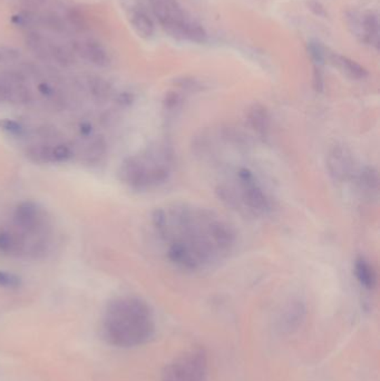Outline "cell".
Masks as SVG:
<instances>
[{"label": "cell", "mask_w": 380, "mask_h": 381, "mask_svg": "<svg viewBox=\"0 0 380 381\" xmlns=\"http://www.w3.org/2000/svg\"><path fill=\"white\" fill-rule=\"evenodd\" d=\"M22 285V279L17 274L0 270V287L6 289H17Z\"/></svg>", "instance_id": "603a6c76"}, {"label": "cell", "mask_w": 380, "mask_h": 381, "mask_svg": "<svg viewBox=\"0 0 380 381\" xmlns=\"http://www.w3.org/2000/svg\"><path fill=\"white\" fill-rule=\"evenodd\" d=\"M39 22L53 32H62L65 30V24L63 22L60 16L56 14H46L41 17Z\"/></svg>", "instance_id": "7402d4cb"}, {"label": "cell", "mask_w": 380, "mask_h": 381, "mask_svg": "<svg viewBox=\"0 0 380 381\" xmlns=\"http://www.w3.org/2000/svg\"><path fill=\"white\" fill-rule=\"evenodd\" d=\"M127 13H129V19H130L133 30L140 37L144 39L153 37L155 26L150 15L143 8V6H136L134 8L127 11Z\"/></svg>", "instance_id": "7c38bea8"}, {"label": "cell", "mask_w": 380, "mask_h": 381, "mask_svg": "<svg viewBox=\"0 0 380 381\" xmlns=\"http://www.w3.org/2000/svg\"><path fill=\"white\" fill-rule=\"evenodd\" d=\"M355 273L357 279L360 282L362 287L367 289H372L376 285V273L372 266L365 261L364 259L357 260L356 266H355Z\"/></svg>", "instance_id": "e0dca14e"}, {"label": "cell", "mask_w": 380, "mask_h": 381, "mask_svg": "<svg viewBox=\"0 0 380 381\" xmlns=\"http://www.w3.org/2000/svg\"><path fill=\"white\" fill-rule=\"evenodd\" d=\"M308 7H309V9L313 11V14H315V16L321 17V18L327 17L326 8L320 3H318V1H310V3L308 4Z\"/></svg>", "instance_id": "f1b7e54d"}, {"label": "cell", "mask_w": 380, "mask_h": 381, "mask_svg": "<svg viewBox=\"0 0 380 381\" xmlns=\"http://www.w3.org/2000/svg\"><path fill=\"white\" fill-rule=\"evenodd\" d=\"M132 94H130V93H127V91L122 93V94H119V97H117V103H119V105H123V106L130 105L131 103H132Z\"/></svg>", "instance_id": "f546056e"}, {"label": "cell", "mask_w": 380, "mask_h": 381, "mask_svg": "<svg viewBox=\"0 0 380 381\" xmlns=\"http://www.w3.org/2000/svg\"><path fill=\"white\" fill-rule=\"evenodd\" d=\"M328 57L336 67L339 68L343 73L353 79H364L368 76L367 70L362 67V65H359L353 59L339 54H330Z\"/></svg>", "instance_id": "9a60e30c"}, {"label": "cell", "mask_w": 380, "mask_h": 381, "mask_svg": "<svg viewBox=\"0 0 380 381\" xmlns=\"http://www.w3.org/2000/svg\"><path fill=\"white\" fill-rule=\"evenodd\" d=\"M92 132V127L89 124H81V133L84 135H89Z\"/></svg>", "instance_id": "1f68e13d"}, {"label": "cell", "mask_w": 380, "mask_h": 381, "mask_svg": "<svg viewBox=\"0 0 380 381\" xmlns=\"http://www.w3.org/2000/svg\"><path fill=\"white\" fill-rule=\"evenodd\" d=\"M51 58L54 59L55 62L62 66H70L75 60V55H74L73 51L66 46L51 44Z\"/></svg>", "instance_id": "ffe728a7"}, {"label": "cell", "mask_w": 380, "mask_h": 381, "mask_svg": "<svg viewBox=\"0 0 380 381\" xmlns=\"http://www.w3.org/2000/svg\"><path fill=\"white\" fill-rule=\"evenodd\" d=\"M38 91H41V94L44 95L45 97H51L54 95V89L53 87L49 86L48 84L41 83L39 86H38Z\"/></svg>", "instance_id": "4dcf8cb0"}, {"label": "cell", "mask_w": 380, "mask_h": 381, "mask_svg": "<svg viewBox=\"0 0 380 381\" xmlns=\"http://www.w3.org/2000/svg\"><path fill=\"white\" fill-rule=\"evenodd\" d=\"M15 228L25 235H37L45 228V214L39 205L33 201L19 203L13 214Z\"/></svg>", "instance_id": "52a82bcc"}, {"label": "cell", "mask_w": 380, "mask_h": 381, "mask_svg": "<svg viewBox=\"0 0 380 381\" xmlns=\"http://www.w3.org/2000/svg\"><path fill=\"white\" fill-rule=\"evenodd\" d=\"M0 129L8 133V134L14 135V136H22L25 132L22 124L14 121V120H9V118H5V120L0 121Z\"/></svg>", "instance_id": "cb8c5ba5"}, {"label": "cell", "mask_w": 380, "mask_h": 381, "mask_svg": "<svg viewBox=\"0 0 380 381\" xmlns=\"http://www.w3.org/2000/svg\"><path fill=\"white\" fill-rule=\"evenodd\" d=\"M25 4L28 6H33V7H36V6L41 5V4L45 1V0H24Z\"/></svg>", "instance_id": "d6a6232c"}, {"label": "cell", "mask_w": 380, "mask_h": 381, "mask_svg": "<svg viewBox=\"0 0 380 381\" xmlns=\"http://www.w3.org/2000/svg\"><path fill=\"white\" fill-rule=\"evenodd\" d=\"M26 45L36 57L39 59H51V43L47 41L46 38L43 37L38 32H30L26 37Z\"/></svg>", "instance_id": "2e32d148"}, {"label": "cell", "mask_w": 380, "mask_h": 381, "mask_svg": "<svg viewBox=\"0 0 380 381\" xmlns=\"http://www.w3.org/2000/svg\"><path fill=\"white\" fill-rule=\"evenodd\" d=\"M26 156L37 164L65 163L73 156L70 146L63 143L58 144H35L26 150Z\"/></svg>", "instance_id": "9c48e42d"}, {"label": "cell", "mask_w": 380, "mask_h": 381, "mask_svg": "<svg viewBox=\"0 0 380 381\" xmlns=\"http://www.w3.org/2000/svg\"><path fill=\"white\" fill-rule=\"evenodd\" d=\"M150 5L159 26L171 37L197 44L207 41L204 28L185 14L178 0H150Z\"/></svg>", "instance_id": "277c9868"}, {"label": "cell", "mask_w": 380, "mask_h": 381, "mask_svg": "<svg viewBox=\"0 0 380 381\" xmlns=\"http://www.w3.org/2000/svg\"><path fill=\"white\" fill-rule=\"evenodd\" d=\"M347 24L359 41L375 49L379 47V18L376 13L351 11L347 15Z\"/></svg>", "instance_id": "8992f818"}, {"label": "cell", "mask_w": 380, "mask_h": 381, "mask_svg": "<svg viewBox=\"0 0 380 381\" xmlns=\"http://www.w3.org/2000/svg\"><path fill=\"white\" fill-rule=\"evenodd\" d=\"M20 57V53L14 47L0 46V63L14 62Z\"/></svg>", "instance_id": "4316f807"}, {"label": "cell", "mask_w": 380, "mask_h": 381, "mask_svg": "<svg viewBox=\"0 0 380 381\" xmlns=\"http://www.w3.org/2000/svg\"><path fill=\"white\" fill-rule=\"evenodd\" d=\"M67 18L68 20H70V24L74 25V27H75L76 30H86V20H85L83 14H81L79 9L70 8L67 13Z\"/></svg>", "instance_id": "484cf974"}, {"label": "cell", "mask_w": 380, "mask_h": 381, "mask_svg": "<svg viewBox=\"0 0 380 381\" xmlns=\"http://www.w3.org/2000/svg\"><path fill=\"white\" fill-rule=\"evenodd\" d=\"M153 220L159 233L170 242L169 258L188 270L221 260L235 242L229 226L205 209L169 207L157 211Z\"/></svg>", "instance_id": "6da1fadb"}, {"label": "cell", "mask_w": 380, "mask_h": 381, "mask_svg": "<svg viewBox=\"0 0 380 381\" xmlns=\"http://www.w3.org/2000/svg\"><path fill=\"white\" fill-rule=\"evenodd\" d=\"M74 51L87 62L98 66L106 67L110 64V55L104 46L96 41H81L74 44Z\"/></svg>", "instance_id": "8fae6325"}, {"label": "cell", "mask_w": 380, "mask_h": 381, "mask_svg": "<svg viewBox=\"0 0 380 381\" xmlns=\"http://www.w3.org/2000/svg\"><path fill=\"white\" fill-rule=\"evenodd\" d=\"M330 169L332 174L336 175L337 179L345 180L349 175L353 174V161L350 155L347 154L343 148L334 150L330 159Z\"/></svg>", "instance_id": "5bb4252c"}, {"label": "cell", "mask_w": 380, "mask_h": 381, "mask_svg": "<svg viewBox=\"0 0 380 381\" xmlns=\"http://www.w3.org/2000/svg\"><path fill=\"white\" fill-rule=\"evenodd\" d=\"M32 95L25 84L24 77L15 72L0 73V103L27 104Z\"/></svg>", "instance_id": "ba28073f"}, {"label": "cell", "mask_w": 380, "mask_h": 381, "mask_svg": "<svg viewBox=\"0 0 380 381\" xmlns=\"http://www.w3.org/2000/svg\"><path fill=\"white\" fill-rule=\"evenodd\" d=\"M208 354L204 349L193 348L176 356L165 366L161 381H207Z\"/></svg>", "instance_id": "5b68a950"}, {"label": "cell", "mask_w": 380, "mask_h": 381, "mask_svg": "<svg viewBox=\"0 0 380 381\" xmlns=\"http://www.w3.org/2000/svg\"><path fill=\"white\" fill-rule=\"evenodd\" d=\"M106 150H107V146L104 137H96L87 146L85 150V160L89 164L98 163L105 155Z\"/></svg>", "instance_id": "d6986e66"}, {"label": "cell", "mask_w": 380, "mask_h": 381, "mask_svg": "<svg viewBox=\"0 0 380 381\" xmlns=\"http://www.w3.org/2000/svg\"><path fill=\"white\" fill-rule=\"evenodd\" d=\"M27 250L26 235L18 228L0 226V253L7 257H19Z\"/></svg>", "instance_id": "30bf717a"}, {"label": "cell", "mask_w": 380, "mask_h": 381, "mask_svg": "<svg viewBox=\"0 0 380 381\" xmlns=\"http://www.w3.org/2000/svg\"><path fill=\"white\" fill-rule=\"evenodd\" d=\"M37 22V18L30 11H24L11 17V22L18 27H30Z\"/></svg>", "instance_id": "d4e9b609"}, {"label": "cell", "mask_w": 380, "mask_h": 381, "mask_svg": "<svg viewBox=\"0 0 380 381\" xmlns=\"http://www.w3.org/2000/svg\"><path fill=\"white\" fill-rule=\"evenodd\" d=\"M307 51L315 67H321L325 64L328 54H327L326 47L320 41L317 39L308 41Z\"/></svg>", "instance_id": "44dd1931"}, {"label": "cell", "mask_w": 380, "mask_h": 381, "mask_svg": "<svg viewBox=\"0 0 380 381\" xmlns=\"http://www.w3.org/2000/svg\"><path fill=\"white\" fill-rule=\"evenodd\" d=\"M306 309L300 302H294L283 312L280 320V328L283 332L292 333L301 327L305 320Z\"/></svg>", "instance_id": "4fadbf2b"}, {"label": "cell", "mask_w": 380, "mask_h": 381, "mask_svg": "<svg viewBox=\"0 0 380 381\" xmlns=\"http://www.w3.org/2000/svg\"><path fill=\"white\" fill-rule=\"evenodd\" d=\"M155 333L151 306L138 297L110 301L102 319V336L110 346L130 349L148 344Z\"/></svg>", "instance_id": "7a4b0ae2"}, {"label": "cell", "mask_w": 380, "mask_h": 381, "mask_svg": "<svg viewBox=\"0 0 380 381\" xmlns=\"http://www.w3.org/2000/svg\"><path fill=\"white\" fill-rule=\"evenodd\" d=\"M324 74L321 67H315L313 70V86L317 91H321L324 89Z\"/></svg>", "instance_id": "83f0119b"}, {"label": "cell", "mask_w": 380, "mask_h": 381, "mask_svg": "<svg viewBox=\"0 0 380 381\" xmlns=\"http://www.w3.org/2000/svg\"><path fill=\"white\" fill-rule=\"evenodd\" d=\"M87 85H89V93L98 102H105L108 97L111 96V85L104 78L98 77V76L91 77Z\"/></svg>", "instance_id": "ac0fdd59"}, {"label": "cell", "mask_w": 380, "mask_h": 381, "mask_svg": "<svg viewBox=\"0 0 380 381\" xmlns=\"http://www.w3.org/2000/svg\"><path fill=\"white\" fill-rule=\"evenodd\" d=\"M172 154L163 146L143 155L127 157L121 164L119 176L122 182L134 190H149L161 186L170 176Z\"/></svg>", "instance_id": "3957f363"}]
</instances>
